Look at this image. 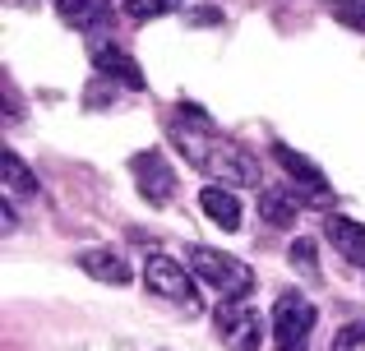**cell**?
<instances>
[{"label":"cell","instance_id":"1","mask_svg":"<svg viewBox=\"0 0 365 351\" xmlns=\"http://www.w3.org/2000/svg\"><path fill=\"white\" fill-rule=\"evenodd\" d=\"M171 144H176L180 153H185V162L199 167L208 180H222V185H259V162L241 144L217 135L204 111L190 107V125H171Z\"/></svg>","mask_w":365,"mask_h":351},{"label":"cell","instance_id":"2","mask_svg":"<svg viewBox=\"0 0 365 351\" xmlns=\"http://www.w3.org/2000/svg\"><path fill=\"white\" fill-rule=\"evenodd\" d=\"M185 263H190V273H195V278H204L222 300H245L250 287H255L250 263L232 259V254H222V250H213V245H190V250H185Z\"/></svg>","mask_w":365,"mask_h":351},{"label":"cell","instance_id":"3","mask_svg":"<svg viewBox=\"0 0 365 351\" xmlns=\"http://www.w3.org/2000/svg\"><path fill=\"white\" fill-rule=\"evenodd\" d=\"M268 333H273L277 351H310V333H314V305L296 291L277 296L273 319H268Z\"/></svg>","mask_w":365,"mask_h":351},{"label":"cell","instance_id":"4","mask_svg":"<svg viewBox=\"0 0 365 351\" xmlns=\"http://www.w3.org/2000/svg\"><path fill=\"white\" fill-rule=\"evenodd\" d=\"M143 282H148L153 296L171 300V305H185V310H199L195 278H190L171 254H148V263H143Z\"/></svg>","mask_w":365,"mask_h":351},{"label":"cell","instance_id":"5","mask_svg":"<svg viewBox=\"0 0 365 351\" xmlns=\"http://www.w3.org/2000/svg\"><path fill=\"white\" fill-rule=\"evenodd\" d=\"M217 337H222L227 351H259V342H264V319L245 300H222L217 305Z\"/></svg>","mask_w":365,"mask_h":351},{"label":"cell","instance_id":"6","mask_svg":"<svg viewBox=\"0 0 365 351\" xmlns=\"http://www.w3.org/2000/svg\"><path fill=\"white\" fill-rule=\"evenodd\" d=\"M134 176H139V194L148 204H167L176 194V172L162 162V153H139L134 157Z\"/></svg>","mask_w":365,"mask_h":351},{"label":"cell","instance_id":"7","mask_svg":"<svg viewBox=\"0 0 365 351\" xmlns=\"http://www.w3.org/2000/svg\"><path fill=\"white\" fill-rule=\"evenodd\" d=\"M324 236L333 241V250L342 254L347 263H356V268H365V222H356V217H324Z\"/></svg>","mask_w":365,"mask_h":351},{"label":"cell","instance_id":"8","mask_svg":"<svg viewBox=\"0 0 365 351\" xmlns=\"http://www.w3.org/2000/svg\"><path fill=\"white\" fill-rule=\"evenodd\" d=\"M56 14H61L70 28L98 33V28L111 23V0H56Z\"/></svg>","mask_w":365,"mask_h":351},{"label":"cell","instance_id":"9","mask_svg":"<svg viewBox=\"0 0 365 351\" xmlns=\"http://www.w3.org/2000/svg\"><path fill=\"white\" fill-rule=\"evenodd\" d=\"M79 268L88 273V278H98V282H116V287L130 282V263H125L116 250H83Z\"/></svg>","mask_w":365,"mask_h":351},{"label":"cell","instance_id":"10","mask_svg":"<svg viewBox=\"0 0 365 351\" xmlns=\"http://www.w3.org/2000/svg\"><path fill=\"white\" fill-rule=\"evenodd\" d=\"M199 208H204L222 231H236V226H241V204H236V194L227 185H208L204 194H199Z\"/></svg>","mask_w":365,"mask_h":351},{"label":"cell","instance_id":"11","mask_svg":"<svg viewBox=\"0 0 365 351\" xmlns=\"http://www.w3.org/2000/svg\"><path fill=\"white\" fill-rule=\"evenodd\" d=\"M273 157H277V162H282V172L292 176V180H296V185H301V189H310V194H324V189H329V185H324V172H319V167L310 162V157L292 153V148H287V144H277V148H273Z\"/></svg>","mask_w":365,"mask_h":351},{"label":"cell","instance_id":"12","mask_svg":"<svg viewBox=\"0 0 365 351\" xmlns=\"http://www.w3.org/2000/svg\"><path fill=\"white\" fill-rule=\"evenodd\" d=\"M259 213H264L273 226H292V222H296V213H301V199H296V185H292V189H282V185L264 189V194H259Z\"/></svg>","mask_w":365,"mask_h":351},{"label":"cell","instance_id":"13","mask_svg":"<svg viewBox=\"0 0 365 351\" xmlns=\"http://www.w3.org/2000/svg\"><path fill=\"white\" fill-rule=\"evenodd\" d=\"M98 70H102V74H116V79H125L130 88H143L139 65H134L130 56H120V51H98Z\"/></svg>","mask_w":365,"mask_h":351},{"label":"cell","instance_id":"14","mask_svg":"<svg viewBox=\"0 0 365 351\" xmlns=\"http://www.w3.org/2000/svg\"><path fill=\"white\" fill-rule=\"evenodd\" d=\"M5 185H9V194H28V189H37V176L24 167V157H19L14 148H5Z\"/></svg>","mask_w":365,"mask_h":351},{"label":"cell","instance_id":"15","mask_svg":"<svg viewBox=\"0 0 365 351\" xmlns=\"http://www.w3.org/2000/svg\"><path fill=\"white\" fill-rule=\"evenodd\" d=\"M120 9L130 19H139V23H148V19H162L171 9H180V0H120Z\"/></svg>","mask_w":365,"mask_h":351},{"label":"cell","instance_id":"16","mask_svg":"<svg viewBox=\"0 0 365 351\" xmlns=\"http://www.w3.org/2000/svg\"><path fill=\"white\" fill-rule=\"evenodd\" d=\"M333 351H365V328L361 324H347L338 337H333Z\"/></svg>","mask_w":365,"mask_h":351},{"label":"cell","instance_id":"17","mask_svg":"<svg viewBox=\"0 0 365 351\" xmlns=\"http://www.w3.org/2000/svg\"><path fill=\"white\" fill-rule=\"evenodd\" d=\"M292 263H301L305 273H314V245L310 241H296L292 245Z\"/></svg>","mask_w":365,"mask_h":351},{"label":"cell","instance_id":"18","mask_svg":"<svg viewBox=\"0 0 365 351\" xmlns=\"http://www.w3.org/2000/svg\"><path fill=\"white\" fill-rule=\"evenodd\" d=\"M333 5H338V9H342V5H347V0H333Z\"/></svg>","mask_w":365,"mask_h":351}]
</instances>
